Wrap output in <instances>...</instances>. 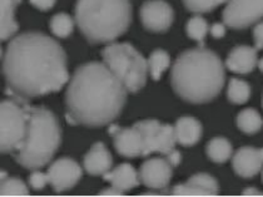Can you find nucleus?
Listing matches in <instances>:
<instances>
[{"label":"nucleus","mask_w":263,"mask_h":197,"mask_svg":"<svg viewBox=\"0 0 263 197\" xmlns=\"http://www.w3.org/2000/svg\"><path fill=\"white\" fill-rule=\"evenodd\" d=\"M3 73L7 93L23 103L58 92L69 79L63 47L39 31H28L11 39L3 56Z\"/></svg>","instance_id":"obj_1"},{"label":"nucleus","mask_w":263,"mask_h":197,"mask_svg":"<svg viewBox=\"0 0 263 197\" xmlns=\"http://www.w3.org/2000/svg\"><path fill=\"white\" fill-rule=\"evenodd\" d=\"M128 89L105 63L79 65L65 92L67 118L71 124L101 127L122 112Z\"/></svg>","instance_id":"obj_2"},{"label":"nucleus","mask_w":263,"mask_h":197,"mask_svg":"<svg viewBox=\"0 0 263 197\" xmlns=\"http://www.w3.org/2000/svg\"><path fill=\"white\" fill-rule=\"evenodd\" d=\"M224 64L207 48L184 50L174 62L171 82L183 101L194 104L211 102L224 85Z\"/></svg>","instance_id":"obj_3"},{"label":"nucleus","mask_w":263,"mask_h":197,"mask_svg":"<svg viewBox=\"0 0 263 197\" xmlns=\"http://www.w3.org/2000/svg\"><path fill=\"white\" fill-rule=\"evenodd\" d=\"M130 22V0H77L76 23L91 44L116 41Z\"/></svg>","instance_id":"obj_4"},{"label":"nucleus","mask_w":263,"mask_h":197,"mask_svg":"<svg viewBox=\"0 0 263 197\" xmlns=\"http://www.w3.org/2000/svg\"><path fill=\"white\" fill-rule=\"evenodd\" d=\"M29 114L24 144L14 152L16 162L28 170H38L49 164L62 141L58 118L45 107L27 105Z\"/></svg>","instance_id":"obj_5"},{"label":"nucleus","mask_w":263,"mask_h":197,"mask_svg":"<svg viewBox=\"0 0 263 197\" xmlns=\"http://www.w3.org/2000/svg\"><path fill=\"white\" fill-rule=\"evenodd\" d=\"M103 61L125 85L128 92L137 93L147 82L148 61L129 43H113L102 52Z\"/></svg>","instance_id":"obj_6"},{"label":"nucleus","mask_w":263,"mask_h":197,"mask_svg":"<svg viewBox=\"0 0 263 197\" xmlns=\"http://www.w3.org/2000/svg\"><path fill=\"white\" fill-rule=\"evenodd\" d=\"M28 103L5 99L0 104V150L2 153L16 152L27 137L29 114Z\"/></svg>","instance_id":"obj_7"},{"label":"nucleus","mask_w":263,"mask_h":197,"mask_svg":"<svg viewBox=\"0 0 263 197\" xmlns=\"http://www.w3.org/2000/svg\"><path fill=\"white\" fill-rule=\"evenodd\" d=\"M141 131L143 136L144 152L143 156H148L153 152H159L167 156L176 146V133L171 124H163L157 119H144L134 123Z\"/></svg>","instance_id":"obj_8"},{"label":"nucleus","mask_w":263,"mask_h":197,"mask_svg":"<svg viewBox=\"0 0 263 197\" xmlns=\"http://www.w3.org/2000/svg\"><path fill=\"white\" fill-rule=\"evenodd\" d=\"M263 19V0H228L223 23L232 29H245Z\"/></svg>","instance_id":"obj_9"},{"label":"nucleus","mask_w":263,"mask_h":197,"mask_svg":"<svg viewBox=\"0 0 263 197\" xmlns=\"http://www.w3.org/2000/svg\"><path fill=\"white\" fill-rule=\"evenodd\" d=\"M143 27L153 33L168 30L174 21V11L164 0H148L139 10Z\"/></svg>","instance_id":"obj_10"},{"label":"nucleus","mask_w":263,"mask_h":197,"mask_svg":"<svg viewBox=\"0 0 263 197\" xmlns=\"http://www.w3.org/2000/svg\"><path fill=\"white\" fill-rule=\"evenodd\" d=\"M48 178L57 192L70 190L78 184L83 175L82 168L71 158H59L48 168Z\"/></svg>","instance_id":"obj_11"},{"label":"nucleus","mask_w":263,"mask_h":197,"mask_svg":"<svg viewBox=\"0 0 263 197\" xmlns=\"http://www.w3.org/2000/svg\"><path fill=\"white\" fill-rule=\"evenodd\" d=\"M109 133L114 137V147L119 155L128 158L143 156L144 152L143 136L136 126L130 128H121L116 124H111Z\"/></svg>","instance_id":"obj_12"},{"label":"nucleus","mask_w":263,"mask_h":197,"mask_svg":"<svg viewBox=\"0 0 263 197\" xmlns=\"http://www.w3.org/2000/svg\"><path fill=\"white\" fill-rule=\"evenodd\" d=\"M172 165L164 158H151L139 170L141 182L149 188L162 190L170 185L172 178Z\"/></svg>","instance_id":"obj_13"},{"label":"nucleus","mask_w":263,"mask_h":197,"mask_svg":"<svg viewBox=\"0 0 263 197\" xmlns=\"http://www.w3.org/2000/svg\"><path fill=\"white\" fill-rule=\"evenodd\" d=\"M234 172L243 178H251L263 170V148L241 147L232 158Z\"/></svg>","instance_id":"obj_14"},{"label":"nucleus","mask_w":263,"mask_h":197,"mask_svg":"<svg viewBox=\"0 0 263 197\" xmlns=\"http://www.w3.org/2000/svg\"><path fill=\"white\" fill-rule=\"evenodd\" d=\"M172 193L176 196H214L218 193V184L208 173H197L185 184L177 185Z\"/></svg>","instance_id":"obj_15"},{"label":"nucleus","mask_w":263,"mask_h":197,"mask_svg":"<svg viewBox=\"0 0 263 197\" xmlns=\"http://www.w3.org/2000/svg\"><path fill=\"white\" fill-rule=\"evenodd\" d=\"M258 64L257 59V48L248 47V45H239L233 48L228 54L226 67L233 73L248 74Z\"/></svg>","instance_id":"obj_16"},{"label":"nucleus","mask_w":263,"mask_h":197,"mask_svg":"<svg viewBox=\"0 0 263 197\" xmlns=\"http://www.w3.org/2000/svg\"><path fill=\"white\" fill-rule=\"evenodd\" d=\"M83 165H84L85 171L91 176L105 175L110 171L113 158L108 148L102 142H97L91 146L90 150L84 156Z\"/></svg>","instance_id":"obj_17"},{"label":"nucleus","mask_w":263,"mask_h":197,"mask_svg":"<svg viewBox=\"0 0 263 197\" xmlns=\"http://www.w3.org/2000/svg\"><path fill=\"white\" fill-rule=\"evenodd\" d=\"M177 144L191 147L196 145L202 137V124L193 117H181L174 126Z\"/></svg>","instance_id":"obj_18"},{"label":"nucleus","mask_w":263,"mask_h":197,"mask_svg":"<svg viewBox=\"0 0 263 197\" xmlns=\"http://www.w3.org/2000/svg\"><path fill=\"white\" fill-rule=\"evenodd\" d=\"M105 181L110 182L114 187L119 188L122 191L133 190L139 185V176L137 173L136 168L129 164H122L114 170L109 171L105 175H103Z\"/></svg>","instance_id":"obj_19"},{"label":"nucleus","mask_w":263,"mask_h":197,"mask_svg":"<svg viewBox=\"0 0 263 197\" xmlns=\"http://www.w3.org/2000/svg\"><path fill=\"white\" fill-rule=\"evenodd\" d=\"M22 0H0V35L2 41H8L19 29L15 21V9Z\"/></svg>","instance_id":"obj_20"},{"label":"nucleus","mask_w":263,"mask_h":197,"mask_svg":"<svg viewBox=\"0 0 263 197\" xmlns=\"http://www.w3.org/2000/svg\"><path fill=\"white\" fill-rule=\"evenodd\" d=\"M205 152H207L208 158L211 161L216 162V164H223V162L228 161L232 156V145L227 138L223 137H216L208 142L207 147H205Z\"/></svg>","instance_id":"obj_21"},{"label":"nucleus","mask_w":263,"mask_h":197,"mask_svg":"<svg viewBox=\"0 0 263 197\" xmlns=\"http://www.w3.org/2000/svg\"><path fill=\"white\" fill-rule=\"evenodd\" d=\"M237 127L246 135H254L259 132L263 127V119L261 114L253 108H246L241 111L236 119Z\"/></svg>","instance_id":"obj_22"},{"label":"nucleus","mask_w":263,"mask_h":197,"mask_svg":"<svg viewBox=\"0 0 263 197\" xmlns=\"http://www.w3.org/2000/svg\"><path fill=\"white\" fill-rule=\"evenodd\" d=\"M171 64V57L165 50L156 49L151 53L148 58V72L154 81H159L162 74L165 72Z\"/></svg>","instance_id":"obj_23"},{"label":"nucleus","mask_w":263,"mask_h":197,"mask_svg":"<svg viewBox=\"0 0 263 197\" xmlns=\"http://www.w3.org/2000/svg\"><path fill=\"white\" fill-rule=\"evenodd\" d=\"M228 101L233 104H243L250 99L251 87L247 82L238 78H231L227 88Z\"/></svg>","instance_id":"obj_24"},{"label":"nucleus","mask_w":263,"mask_h":197,"mask_svg":"<svg viewBox=\"0 0 263 197\" xmlns=\"http://www.w3.org/2000/svg\"><path fill=\"white\" fill-rule=\"evenodd\" d=\"M74 21L70 15L65 13H59L51 18L50 30L58 38H67L73 33Z\"/></svg>","instance_id":"obj_25"},{"label":"nucleus","mask_w":263,"mask_h":197,"mask_svg":"<svg viewBox=\"0 0 263 197\" xmlns=\"http://www.w3.org/2000/svg\"><path fill=\"white\" fill-rule=\"evenodd\" d=\"M185 31H187V35L191 39L198 42L199 45L202 47L205 35L210 31V28H208V24L204 18H202L201 15H196L188 21L187 25H185Z\"/></svg>","instance_id":"obj_26"},{"label":"nucleus","mask_w":263,"mask_h":197,"mask_svg":"<svg viewBox=\"0 0 263 197\" xmlns=\"http://www.w3.org/2000/svg\"><path fill=\"white\" fill-rule=\"evenodd\" d=\"M0 193H2V196H28L29 191L22 180L9 177V178L2 180Z\"/></svg>","instance_id":"obj_27"},{"label":"nucleus","mask_w":263,"mask_h":197,"mask_svg":"<svg viewBox=\"0 0 263 197\" xmlns=\"http://www.w3.org/2000/svg\"><path fill=\"white\" fill-rule=\"evenodd\" d=\"M228 0H183V4L191 13L202 14L212 11L214 8L219 7Z\"/></svg>","instance_id":"obj_28"},{"label":"nucleus","mask_w":263,"mask_h":197,"mask_svg":"<svg viewBox=\"0 0 263 197\" xmlns=\"http://www.w3.org/2000/svg\"><path fill=\"white\" fill-rule=\"evenodd\" d=\"M47 184H49V178L45 173L34 170V172L29 176V185L33 190H43Z\"/></svg>","instance_id":"obj_29"},{"label":"nucleus","mask_w":263,"mask_h":197,"mask_svg":"<svg viewBox=\"0 0 263 197\" xmlns=\"http://www.w3.org/2000/svg\"><path fill=\"white\" fill-rule=\"evenodd\" d=\"M253 38L257 49H263V21L258 22L253 29Z\"/></svg>","instance_id":"obj_30"},{"label":"nucleus","mask_w":263,"mask_h":197,"mask_svg":"<svg viewBox=\"0 0 263 197\" xmlns=\"http://www.w3.org/2000/svg\"><path fill=\"white\" fill-rule=\"evenodd\" d=\"M57 0H30V4L33 7H35L36 9L42 10V11H47L50 10L51 8L54 7Z\"/></svg>","instance_id":"obj_31"},{"label":"nucleus","mask_w":263,"mask_h":197,"mask_svg":"<svg viewBox=\"0 0 263 197\" xmlns=\"http://www.w3.org/2000/svg\"><path fill=\"white\" fill-rule=\"evenodd\" d=\"M210 31L211 34H212L213 38H223V37L226 35V24L224 23H216V24H213L212 27H211Z\"/></svg>","instance_id":"obj_32"},{"label":"nucleus","mask_w":263,"mask_h":197,"mask_svg":"<svg viewBox=\"0 0 263 197\" xmlns=\"http://www.w3.org/2000/svg\"><path fill=\"white\" fill-rule=\"evenodd\" d=\"M167 159H168V162H170V164L172 165L173 167L178 166V165L181 164V161H182L181 152H178V151H176V150L171 151V152L167 155Z\"/></svg>","instance_id":"obj_33"},{"label":"nucleus","mask_w":263,"mask_h":197,"mask_svg":"<svg viewBox=\"0 0 263 197\" xmlns=\"http://www.w3.org/2000/svg\"><path fill=\"white\" fill-rule=\"evenodd\" d=\"M123 193H124V191L119 190V188L113 186L111 188H105V190H103L99 195L101 196H122Z\"/></svg>","instance_id":"obj_34"},{"label":"nucleus","mask_w":263,"mask_h":197,"mask_svg":"<svg viewBox=\"0 0 263 197\" xmlns=\"http://www.w3.org/2000/svg\"><path fill=\"white\" fill-rule=\"evenodd\" d=\"M243 195H246V196H263V192H261V191H258L257 188H254V187H248V188H246L245 191H243Z\"/></svg>","instance_id":"obj_35"},{"label":"nucleus","mask_w":263,"mask_h":197,"mask_svg":"<svg viewBox=\"0 0 263 197\" xmlns=\"http://www.w3.org/2000/svg\"><path fill=\"white\" fill-rule=\"evenodd\" d=\"M258 68H259V70H261V72L263 73V58L261 59V61H258Z\"/></svg>","instance_id":"obj_36"},{"label":"nucleus","mask_w":263,"mask_h":197,"mask_svg":"<svg viewBox=\"0 0 263 197\" xmlns=\"http://www.w3.org/2000/svg\"><path fill=\"white\" fill-rule=\"evenodd\" d=\"M262 181H263V170H262Z\"/></svg>","instance_id":"obj_37"},{"label":"nucleus","mask_w":263,"mask_h":197,"mask_svg":"<svg viewBox=\"0 0 263 197\" xmlns=\"http://www.w3.org/2000/svg\"><path fill=\"white\" fill-rule=\"evenodd\" d=\"M262 107H263V97H262Z\"/></svg>","instance_id":"obj_38"}]
</instances>
